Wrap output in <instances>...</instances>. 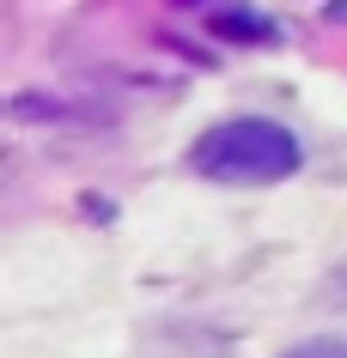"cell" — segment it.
Instances as JSON below:
<instances>
[{
	"instance_id": "obj_1",
	"label": "cell",
	"mask_w": 347,
	"mask_h": 358,
	"mask_svg": "<svg viewBox=\"0 0 347 358\" xmlns=\"http://www.w3.org/2000/svg\"><path fill=\"white\" fill-rule=\"evenodd\" d=\"M189 164L207 182H287L305 164V146L268 115H226L189 146Z\"/></svg>"
},
{
	"instance_id": "obj_2",
	"label": "cell",
	"mask_w": 347,
	"mask_h": 358,
	"mask_svg": "<svg viewBox=\"0 0 347 358\" xmlns=\"http://www.w3.org/2000/svg\"><path fill=\"white\" fill-rule=\"evenodd\" d=\"M213 31L231 43H280V24H268V13H250V6H226L213 13Z\"/></svg>"
},
{
	"instance_id": "obj_3",
	"label": "cell",
	"mask_w": 347,
	"mask_h": 358,
	"mask_svg": "<svg viewBox=\"0 0 347 358\" xmlns=\"http://www.w3.org/2000/svg\"><path fill=\"white\" fill-rule=\"evenodd\" d=\"M287 358H347V340H329V334H317V340H299Z\"/></svg>"
},
{
	"instance_id": "obj_4",
	"label": "cell",
	"mask_w": 347,
	"mask_h": 358,
	"mask_svg": "<svg viewBox=\"0 0 347 358\" xmlns=\"http://www.w3.org/2000/svg\"><path fill=\"white\" fill-rule=\"evenodd\" d=\"M329 19H335V24H347V0H335V6H329Z\"/></svg>"
}]
</instances>
